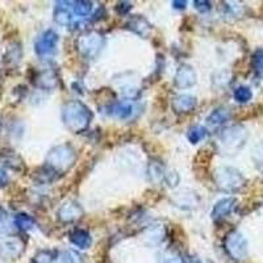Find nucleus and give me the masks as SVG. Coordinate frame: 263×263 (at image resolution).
I'll use <instances>...</instances> for the list:
<instances>
[{
  "label": "nucleus",
  "mask_w": 263,
  "mask_h": 263,
  "mask_svg": "<svg viewBox=\"0 0 263 263\" xmlns=\"http://www.w3.org/2000/svg\"><path fill=\"white\" fill-rule=\"evenodd\" d=\"M90 112L79 102H71L63 109L66 126L72 132H81L90 123Z\"/></svg>",
  "instance_id": "nucleus-1"
},
{
  "label": "nucleus",
  "mask_w": 263,
  "mask_h": 263,
  "mask_svg": "<svg viewBox=\"0 0 263 263\" xmlns=\"http://www.w3.org/2000/svg\"><path fill=\"white\" fill-rule=\"evenodd\" d=\"M225 249L229 255L236 260L245 259L248 255V242L245 237L238 232H232L225 238Z\"/></svg>",
  "instance_id": "nucleus-2"
},
{
  "label": "nucleus",
  "mask_w": 263,
  "mask_h": 263,
  "mask_svg": "<svg viewBox=\"0 0 263 263\" xmlns=\"http://www.w3.org/2000/svg\"><path fill=\"white\" fill-rule=\"evenodd\" d=\"M57 33H54L53 30H46L36 40L34 50L39 55H48V54L53 53L54 48L57 45Z\"/></svg>",
  "instance_id": "nucleus-3"
},
{
  "label": "nucleus",
  "mask_w": 263,
  "mask_h": 263,
  "mask_svg": "<svg viewBox=\"0 0 263 263\" xmlns=\"http://www.w3.org/2000/svg\"><path fill=\"white\" fill-rule=\"evenodd\" d=\"M218 175L221 177V179L218 180V185H221L225 190L233 191L243 184L242 175L233 168H224L221 170V174H218Z\"/></svg>",
  "instance_id": "nucleus-4"
},
{
  "label": "nucleus",
  "mask_w": 263,
  "mask_h": 263,
  "mask_svg": "<svg viewBox=\"0 0 263 263\" xmlns=\"http://www.w3.org/2000/svg\"><path fill=\"white\" fill-rule=\"evenodd\" d=\"M71 159H72L71 152H67V149L63 146L54 149L48 157V162L50 164H53L54 167L65 166L66 162H67V163H70V162H71Z\"/></svg>",
  "instance_id": "nucleus-5"
},
{
  "label": "nucleus",
  "mask_w": 263,
  "mask_h": 263,
  "mask_svg": "<svg viewBox=\"0 0 263 263\" xmlns=\"http://www.w3.org/2000/svg\"><path fill=\"white\" fill-rule=\"evenodd\" d=\"M103 40L99 34H88V36H84L83 39L79 42V46H81V50L84 54H93L99 50V48L102 46Z\"/></svg>",
  "instance_id": "nucleus-6"
},
{
  "label": "nucleus",
  "mask_w": 263,
  "mask_h": 263,
  "mask_svg": "<svg viewBox=\"0 0 263 263\" xmlns=\"http://www.w3.org/2000/svg\"><path fill=\"white\" fill-rule=\"evenodd\" d=\"M21 251H23V243L17 239L0 243V255H3L6 258L18 257L21 254Z\"/></svg>",
  "instance_id": "nucleus-7"
},
{
  "label": "nucleus",
  "mask_w": 263,
  "mask_h": 263,
  "mask_svg": "<svg viewBox=\"0 0 263 263\" xmlns=\"http://www.w3.org/2000/svg\"><path fill=\"white\" fill-rule=\"evenodd\" d=\"M195 82V74L192 71L191 67L189 66H183L180 67L179 71L177 74V84L179 87H190L194 84Z\"/></svg>",
  "instance_id": "nucleus-8"
},
{
  "label": "nucleus",
  "mask_w": 263,
  "mask_h": 263,
  "mask_svg": "<svg viewBox=\"0 0 263 263\" xmlns=\"http://www.w3.org/2000/svg\"><path fill=\"white\" fill-rule=\"evenodd\" d=\"M194 107L195 99L191 98V96L182 95L175 98V100H174V108H175L178 112H189L191 111Z\"/></svg>",
  "instance_id": "nucleus-9"
},
{
  "label": "nucleus",
  "mask_w": 263,
  "mask_h": 263,
  "mask_svg": "<svg viewBox=\"0 0 263 263\" xmlns=\"http://www.w3.org/2000/svg\"><path fill=\"white\" fill-rule=\"evenodd\" d=\"M233 205H234L233 199H224V200L218 201V203L215 205V208H213L212 216L215 218L222 217V216L228 215L230 211L233 210Z\"/></svg>",
  "instance_id": "nucleus-10"
},
{
  "label": "nucleus",
  "mask_w": 263,
  "mask_h": 263,
  "mask_svg": "<svg viewBox=\"0 0 263 263\" xmlns=\"http://www.w3.org/2000/svg\"><path fill=\"white\" fill-rule=\"evenodd\" d=\"M71 241L74 245H77L81 249L88 248L91 243L90 234L84 232V230H75L74 233L71 234Z\"/></svg>",
  "instance_id": "nucleus-11"
},
{
  "label": "nucleus",
  "mask_w": 263,
  "mask_h": 263,
  "mask_svg": "<svg viewBox=\"0 0 263 263\" xmlns=\"http://www.w3.org/2000/svg\"><path fill=\"white\" fill-rule=\"evenodd\" d=\"M79 215H81V210L75 204H65L60 211L61 218H63L66 221H71L74 218L79 217Z\"/></svg>",
  "instance_id": "nucleus-12"
},
{
  "label": "nucleus",
  "mask_w": 263,
  "mask_h": 263,
  "mask_svg": "<svg viewBox=\"0 0 263 263\" xmlns=\"http://www.w3.org/2000/svg\"><path fill=\"white\" fill-rule=\"evenodd\" d=\"M251 63H253V69H254V72L257 77H263V49H257L253 54V60H251Z\"/></svg>",
  "instance_id": "nucleus-13"
},
{
  "label": "nucleus",
  "mask_w": 263,
  "mask_h": 263,
  "mask_svg": "<svg viewBox=\"0 0 263 263\" xmlns=\"http://www.w3.org/2000/svg\"><path fill=\"white\" fill-rule=\"evenodd\" d=\"M132 112H133V107L128 103H120L112 108V114L120 119H126V117L130 116Z\"/></svg>",
  "instance_id": "nucleus-14"
},
{
  "label": "nucleus",
  "mask_w": 263,
  "mask_h": 263,
  "mask_svg": "<svg viewBox=\"0 0 263 263\" xmlns=\"http://www.w3.org/2000/svg\"><path fill=\"white\" fill-rule=\"evenodd\" d=\"M15 224H16V227H18L20 229H23V230H29L34 227V221H33V218L30 217V216L24 215V213H21V215L16 216Z\"/></svg>",
  "instance_id": "nucleus-15"
},
{
  "label": "nucleus",
  "mask_w": 263,
  "mask_h": 263,
  "mask_svg": "<svg viewBox=\"0 0 263 263\" xmlns=\"http://www.w3.org/2000/svg\"><path fill=\"white\" fill-rule=\"evenodd\" d=\"M234 98H236L237 102L246 103L253 98V92H251V90L249 87H238V88L234 91Z\"/></svg>",
  "instance_id": "nucleus-16"
},
{
  "label": "nucleus",
  "mask_w": 263,
  "mask_h": 263,
  "mask_svg": "<svg viewBox=\"0 0 263 263\" xmlns=\"http://www.w3.org/2000/svg\"><path fill=\"white\" fill-rule=\"evenodd\" d=\"M204 136H205V129L201 126H194L189 133V138L192 144H197L201 138H204Z\"/></svg>",
  "instance_id": "nucleus-17"
},
{
  "label": "nucleus",
  "mask_w": 263,
  "mask_h": 263,
  "mask_svg": "<svg viewBox=\"0 0 263 263\" xmlns=\"http://www.w3.org/2000/svg\"><path fill=\"white\" fill-rule=\"evenodd\" d=\"M74 11L77 15L79 16H86L90 13L91 8H92V6H91L90 2H77V3H74Z\"/></svg>",
  "instance_id": "nucleus-18"
},
{
  "label": "nucleus",
  "mask_w": 263,
  "mask_h": 263,
  "mask_svg": "<svg viewBox=\"0 0 263 263\" xmlns=\"http://www.w3.org/2000/svg\"><path fill=\"white\" fill-rule=\"evenodd\" d=\"M58 263H82V260L72 251H65L58 257Z\"/></svg>",
  "instance_id": "nucleus-19"
},
{
  "label": "nucleus",
  "mask_w": 263,
  "mask_h": 263,
  "mask_svg": "<svg viewBox=\"0 0 263 263\" xmlns=\"http://www.w3.org/2000/svg\"><path fill=\"white\" fill-rule=\"evenodd\" d=\"M54 20L57 21L58 24L66 25L70 23L71 16H70V13L66 9H57V12L54 13Z\"/></svg>",
  "instance_id": "nucleus-20"
},
{
  "label": "nucleus",
  "mask_w": 263,
  "mask_h": 263,
  "mask_svg": "<svg viewBox=\"0 0 263 263\" xmlns=\"http://www.w3.org/2000/svg\"><path fill=\"white\" fill-rule=\"evenodd\" d=\"M53 254H51L50 251H40L37 253L34 259H33V263H53Z\"/></svg>",
  "instance_id": "nucleus-21"
},
{
  "label": "nucleus",
  "mask_w": 263,
  "mask_h": 263,
  "mask_svg": "<svg viewBox=\"0 0 263 263\" xmlns=\"http://www.w3.org/2000/svg\"><path fill=\"white\" fill-rule=\"evenodd\" d=\"M161 263H183V260L179 255L167 253V254H163L161 257Z\"/></svg>",
  "instance_id": "nucleus-22"
},
{
  "label": "nucleus",
  "mask_w": 263,
  "mask_h": 263,
  "mask_svg": "<svg viewBox=\"0 0 263 263\" xmlns=\"http://www.w3.org/2000/svg\"><path fill=\"white\" fill-rule=\"evenodd\" d=\"M254 157H255V162H257L258 168H260V170L263 171V145L258 146V149L255 150Z\"/></svg>",
  "instance_id": "nucleus-23"
},
{
  "label": "nucleus",
  "mask_w": 263,
  "mask_h": 263,
  "mask_svg": "<svg viewBox=\"0 0 263 263\" xmlns=\"http://www.w3.org/2000/svg\"><path fill=\"white\" fill-rule=\"evenodd\" d=\"M225 114L222 111H216L215 114H212V116L210 117V123L212 124H220L225 120Z\"/></svg>",
  "instance_id": "nucleus-24"
},
{
  "label": "nucleus",
  "mask_w": 263,
  "mask_h": 263,
  "mask_svg": "<svg viewBox=\"0 0 263 263\" xmlns=\"http://www.w3.org/2000/svg\"><path fill=\"white\" fill-rule=\"evenodd\" d=\"M7 182H8V177H7V174L0 168V187L6 185Z\"/></svg>",
  "instance_id": "nucleus-25"
},
{
  "label": "nucleus",
  "mask_w": 263,
  "mask_h": 263,
  "mask_svg": "<svg viewBox=\"0 0 263 263\" xmlns=\"http://www.w3.org/2000/svg\"><path fill=\"white\" fill-rule=\"evenodd\" d=\"M174 6L177 7V8H184L185 6V2H174Z\"/></svg>",
  "instance_id": "nucleus-26"
},
{
  "label": "nucleus",
  "mask_w": 263,
  "mask_h": 263,
  "mask_svg": "<svg viewBox=\"0 0 263 263\" xmlns=\"http://www.w3.org/2000/svg\"><path fill=\"white\" fill-rule=\"evenodd\" d=\"M191 263H201V262L199 259H196V258H194V259L191 260Z\"/></svg>",
  "instance_id": "nucleus-27"
}]
</instances>
